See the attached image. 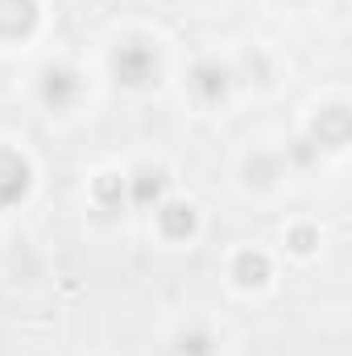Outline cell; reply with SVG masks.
Here are the masks:
<instances>
[{
  "instance_id": "1",
  "label": "cell",
  "mask_w": 352,
  "mask_h": 356,
  "mask_svg": "<svg viewBox=\"0 0 352 356\" xmlns=\"http://www.w3.org/2000/svg\"><path fill=\"white\" fill-rule=\"evenodd\" d=\"M29 21H33L29 0H0V33H21Z\"/></svg>"
},
{
  "instance_id": "2",
  "label": "cell",
  "mask_w": 352,
  "mask_h": 356,
  "mask_svg": "<svg viewBox=\"0 0 352 356\" xmlns=\"http://www.w3.org/2000/svg\"><path fill=\"white\" fill-rule=\"evenodd\" d=\"M0 166H4V170H0V203H8V199H17V195L25 191V166H21L13 154H4Z\"/></svg>"
},
{
  "instance_id": "3",
  "label": "cell",
  "mask_w": 352,
  "mask_h": 356,
  "mask_svg": "<svg viewBox=\"0 0 352 356\" xmlns=\"http://www.w3.org/2000/svg\"><path fill=\"white\" fill-rule=\"evenodd\" d=\"M145 63H150L145 50H129V54L116 58V67H120V75H125L129 83H141V79H145Z\"/></svg>"
},
{
  "instance_id": "4",
  "label": "cell",
  "mask_w": 352,
  "mask_h": 356,
  "mask_svg": "<svg viewBox=\"0 0 352 356\" xmlns=\"http://www.w3.org/2000/svg\"><path fill=\"white\" fill-rule=\"evenodd\" d=\"M162 224H166V232H191V211L186 207H166L162 211Z\"/></svg>"
}]
</instances>
